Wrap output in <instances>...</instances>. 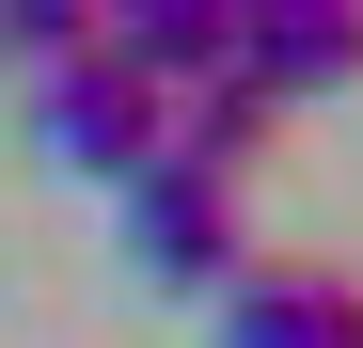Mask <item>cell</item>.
I'll use <instances>...</instances> for the list:
<instances>
[{
  "instance_id": "cell-3",
  "label": "cell",
  "mask_w": 363,
  "mask_h": 348,
  "mask_svg": "<svg viewBox=\"0 0 363 348\" xmlns=\"http://www.w3.org/2000/svg\"><path fill=\"white\" fill-rule=\"evenodd\" d=\"M237 80L269 111H316L363 80V0H237Z\"/></svg>"
},
{
  "instance_id": "cell-2",
  "label": "cell",
  "mask_w": 363,
  "mask_h": 348,
  "mask_svg": "<svg viewBox=\"0 0 363 348\" xmlns=\"http://www.w3.org/2000/svg\"><path fill=\"white\" fill-rule=\"evenodd\" d=\"M127 269L143 285H237V174H206V158H143L127 174Z\"/></svg>"
},
{
  "instance_id": "cell-6",
  "label": "cell",
  "mask_w": 363,
  "mask_h": 348,
  "mask_svg": "<svg viewBox=\"0 0 363 348\" xmlns=\"http://www.w3.org/2000/svg\"><path fill=\"white\" fill-rule=\"evenodd\" d=\"M158 143H174V158H206V174H253V158L284 143V111L221 64V80H190V95H174V127H158Z\"/></svg>"
},
{
  "instance_id": "cell-4",
  "label": "cell",
  "mask_w": 363,
  "mask_h": 348,
  "mask_svg": "<svg viewBox=\"0 0 363 348\" xmlns=\"http://www.w3.org/2000/svg\"><path fill=\"white\" fill-rule=\"evenodd\" d=\"M95 48H111L143 95H190V80L237 64V0H95Z\"/></svg>"
},
{
  "instance_id": "cell-7",
  "label": "cell",
  "mask_w": 363,
  "mask_h": 348,
  "mask_svg": "<svg viewBox=\"0 0 363 348\" xmlns=\"http://www.w3.org/2000/svg\"><path fill=\"white\" fill-rule=\"evenodd\" d=\"M79 48H95V0H0V64H79Z\"/></svg>"
},
{
  "instance_id": "cell-5",
  "label": "cell",
  "mask_w": 363,
  "mask_h": 348,
  "mask_svg": "<svg viewBox=\"0 0 363 348\" xmlns=\"http://www.w3.org/2000/svg\"><path fill=\"white\" fill-rule=\"evenodd\" d=\"M221 348H363V285L347 269H237Z\"/></svg>"
},
{
  "instance_id": "cell-1",
  "label": "cell",
  "mask_w": 363,
  "mask_h": 348,
  "mask_svg": "<svg viewBox=\"0 0 363 348\" xmlns=\"http://www.w3.org/2000/svg\"><path fill=\"white\" fill-rule=\"evenodd\" d=\"M158 127H174V95H143L111 48H79V64H48V80H32V158H48V174L127 190V174L158 158Z\"/></svg>"
}]
</instances>
